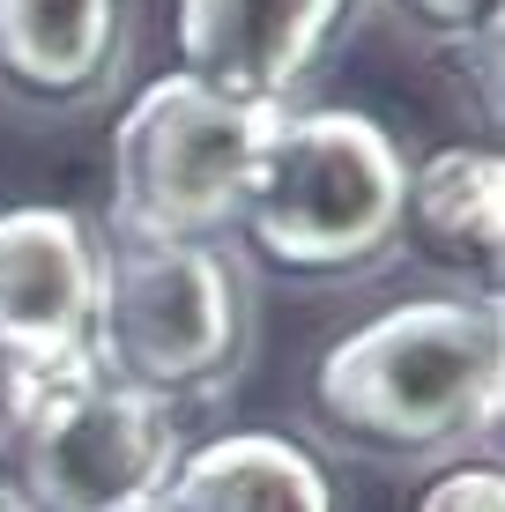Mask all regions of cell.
<instances>
[{
    "label": "cell",
    "instance_id": "1",
    "mask_svg": "<svg viewBox=\"0 0 505 512\" xmlns=\"http://www.w3.org/2000/svg\"><path fill=\"white\" fill-rule=\"evenodd\" d=\"M505 327L498 297H409L350 327L312 372V409L357 453L424 461L498 423Z\"/></svg>",
    "mask_w": 505,
    "mask_h": 512
},
{
    "label": "cell",
    "instance_id": "2",
    "mask_svg": "<svg viewBox=\"0 0 505 512\" xmlns=\"http://www.w3.org/2000/svg\"><path fill=\"white\" fill-rule=\"evenodd\" d=\"M402 201L409 164L379 119L342 112V104L327 112L283 104L238 223L290 275H350L402 238Z\"/></svg>",
    "mask_w": 505,
    "mask_h": 512
},
{
    "label": "cell",
    "instance_id": "3",
    "mask_svg": "<svg viewBox=\"0 0 505 512\" xmlns=\"http://www.w3.org/2000/svg\"><path fill=\"white\" fill-rule=\"evenodd\" d=\"M0 461L23 512H156L179 468V423L171 401L82 364L0 386Z\"/></svg>",
    "mask_w": 505,
    "mask_h": 512
},
{
    "label": "cell",
    "instance_id": "4",
    "mask_svg": "<svg viewBox=\"0 0 505 512\" xmlns=\"http://www.w3.org/2000/svg\"><path fill=\"white\" fill-rule=\"evenodd\" d=\"M283 104H238L194 75H156L112 127V223L134 245H208L246 216Z\"/></svg>",
    "mask_w": 505,
    "mask_h": 512
},
{
    "label": "cell",
    "instance_id": "5",
    "mask_svg": "<svg viewBox=\"0 0 505 512\" xmlns=\"http://www.w3.org/2000/svg\"><path fill=\"white\" fill-rule=\"evenodd\" d=\"M238 275L208 245H134L97 253V364L156 401L216 394L238 364Z\"/></svg>",
    "mask_w": 505,
    "mask_h": 512
},
{
    "label": "cell",
    "instance_id": "6",
    "mask_svg": "<svg viewBox=\"0 0 505 512\" xmlns=\"http://www.w3.org/2000/svg\"><path fill=\"white\" fill-rule=\"evenodd\" d=\"M97 364V245L67 208L0 216V386Z\"/></svg>",
    "mask_w": 505,
    "mask_h": 512
},
{
    "label": "cell",
    "instance_id": "7",
    "mask_svg": "<svg viewBox=\"0 0 505 512\" xmlns=\"http://www.w3.org/2000/svg\"><path fill=\"white\" fill-rule=\"evenodd\" d=\"M350 0H179V75L238 104H290Z\"/></svg>",
    "mask_w": 505,
    "mask_h": 512
},
{
    "label": "cell",
    "instance_id": "8",
    "mask_svg": "<svg viewBox=\"0 0 505 512\" xmlns=\"http://www.w3.org/2000/svg\"><path fill=\"white\" fill-rule=\"evenodd\" d=\"M164 512H335V483L298 438L231 431L179 453L164 483Z\"/></svg>",
    "mask_w": 505,
    "mask_h": 512
},
{
    "label": "cell",
    "instance_id": "9",
    "mask_svg": "<svg viewBox=\"0 0 505 512\" xmlns=\"http://www.w3.org/2000/svg\"><path fill=\"white\" fill-rule=\"evenodd\" d=\"M119 60V0H0V75L67 104L90 97Z\"/></svg>",
    "mask_w": 505,
    "mask_h": 512
},
{
    "label": "cell",
    "instance_id": "10",
    "mask_svg": "<svg viewBox=\"0 0 505 512\" xmlns=\"http://www.w3.org/2000/svg\"><path fill=\"white\" fill-rule=\"evenodd\" d=\"M402 231H416L439 260L476 268L498 290V253H505V156L498 149H431L409 164V201Z\"/></svg>",
    "mask_w": 505,
    "mask_h": 512
},
{
    "label": "cell",
    "instance_id": "11",
    "mask_svg": "<svg viewBox=\"0 0 505 512\" xmlns=\"http://www.w3.org/2000/svg\"><path fill=\"white\" fill-rule=\"evenodd\" d=\"M394 15L416 38H439V45H468L498 30V0H394Z\"/></svg>",
    "mask_w": 505,
    "mask_h": 512
},
{
    "label": "cell",
    "instance_id": "12",
    "mask_svg": "<svg viewBox=\"0 0 505 512\" xmlns=\"http://www.w3.org/2000/svg\"><path fill=\"white\" fill-rule=\"evenodd\" d=\"M416 512H505V475L491 461L476 468H446L439 483L416 498Z\"/></svg>",
    "mask_w": 505,
    "mask_h": 512
},
{
    "label": "cell",
    "instance_id": "13",
    "mask_svg": "<svg viewBox=\"0 0 505 512\" xmlns=\"http://www.w3.org/2000/svg\"><path fill=\"white\" fill-rule=\"evenodd\" d=\"M156 512H164V505H156Z\"/></svg>",
    "mask_w": 505,
    "mask_h": 512
},
{
    "label": "cell",
    "instance_id": "14",
    "mask_svg": "<svg viewBox=\"0 0 505 512\" xmlns=\"http://www.w3.org/2000/svg\"><path fill=\"white\" fill-rule=\"evenodd\" d=\"M0 512H8V505H0Z\"/></svg>",
    "mask_w": 505,
    "mask_h": 512
}]
</instances>
